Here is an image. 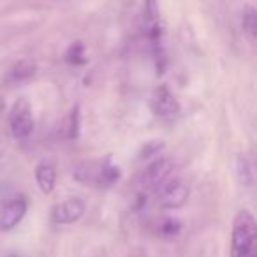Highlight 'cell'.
<instances>
[{"label":"cell","mask_w":257,"mask_h":257,"mask_svg":"<svg viewBox=\"0 0 257 257\" xmlns=\"http://www.w3.org/2000/svg\"><path fill=\"white\" fill-rule=\"evenodd\" d=\"M161 11H159V2L157 0H145L143 6V18H145V25H152V23L161 22L159 20Z\"/></svg>","instance_id":"16"},{"label":"cell","mask_w":257,"mask_h":257,"mask_svg":"<svg viewBox=\"0 0 257 257\" xmlns=\"http://www.w3.org/2000/svg\"><path fill=\"white\" fill-rule=\"evenodd\" d=\"M234 169H236V178H238L239 185H243V187L253 185V173H252V168H250L248 159H246L245 155H236Z\"/></svg>","instance_id":"12"},{"label":"cell","mask_w":257,"mask_h":257,"mask_svg":"<svg viewBox=\"0 0 257 257\" xmlns=\"http://www.w3.org/2000/svg\"><path fill=\"white\" fill-rule=\"evenodd\" d=\"M72 176L81 185L111 187L120 180L121 171L118 166H114L111 162V157H104V159H90V161L79 162L76 166Z\"/></svg>","instance_id":"2"},{"label":"cell","mask_w":257,"mask_h":257,"mask_svg":"<svg viewBox=\"0 0 257 257\" xmlns=\"http://www.w3.org/2000/svg\"><path fill=\"white\" fill-rule=\"evenodd\" d=\"M229 257H257V224L248 210H239L232 220Z\"/></svg>","instance_id":"1"},{"label":"cell","mask_w":257,"mask_h":257,"mask_svg":"<svg viewBox=\"0 0 257 257\" xmlns=\"http://www.w3.org/2000/svg\"><path fill=\"white\" fill-rule=\"evenodd\" d=\"M159 203L166 210H178L189 199V187L180 178H168L157 189Z\"/></svg>","instance_id":"5"},{"label":"cell","mask_w":257,"mask_h":257,"mask_svg":"<svg viewBox=\"0 0 257 257\" xmlns=\"http://www.w3.org/2000/svg\"><path fill=\"white\" fill-rule=\"evenodd\" d=\"M83 215H85V203L81 197H69V199L55 204L51 210V220L58 225L74 224Z\"/></svg>","instance_id":"6"},{"label":"cell","mask_w":257,"mask_h":257,"mask_svg":"<svg viewBox=\"0 0 257 257\" xmlns=\"http://www.w3.org/2000/svg\"><path fill=\"white\" fill-rule=\"evenodd\" d=\"M34 116L32 107L25 99H20L13 106L11 114H9V128L15 140H27L34 133Z\"/></svg>","instance_id":"4"},{"label":"cell","mask_w":257,"mask_h":257,"mask_svg":"<svg viewBox=\"0 0 257 257\" xmlns=\"http://www.w3.org/2000/svg\"><path fill=\"white\" fill-rule=\"evenodd\" d=\"M37 74V64L30 58H23V60L16 62L13 69L9 71V83L13 85H20V83H27Z\"/></svg>","instance_id":"10"},{"label":"cell","mask_w":257,"mask_h":257,"mask_svg":"<svg viewBox=\"0 0 257 257\" xmlns=\"http://www.w3.org/2000/svg\"><path fill=\"white\" fill-rule=\"evenodd\" d=\"M180 231H182V222L175 217L162 218L161 224H159V232H161V236H164V238H173V236H176Z\"/></svg>","instance_id":"15"},{"label":"cell","mask_w":257,"mask_h":257,"mask_svg":"<svg viewBox=\"0 0 257 257\" xmlns=\"http://www.w3.org/2000/svg\"><path fill=\"white\" fill-rule=\"evenodd\" d=\"M79 131H81V111H79V104H76L71 109V114H69V118H67L65 136H67V140H78Z\"/></svg>","instance_id":"14"},{"label":"cell","mask_w":257,"mask_h":257,"mask_svg":"<svg viewBox=\"0 0 257 257\" xmlns=\"http://www.w3.org/2000/svg\"><path fill=\"white\" fill-rule=\"evenodd\" d=\"M164 150V143L162 141H148V143L143 145L140 152V157L141 159H150V157H157L159 152Z\"/></svg>","instance_id":"17"},{"label":"cell","mask_w":257,"mask_h":257,"mask_svg":"<svg viewBox=\"0 0 257 257\" xmlns=\"http://www.w3.org/2000/svg\"><path fill=\"white\" fill-rule=\"evenodd\" d=\"M4 109H6V102H4V99L0 97V116H2V113H4Z\"/></svg>","instance_id":"18"},{"label":"cell","mask_w":257,"mask_h":257,"mask_svg":"<svg viewBox=\"0 0 257 257\" xmlns=\"http://www.w3.org/2000/svg\"><path fill=\"white\" fill-rule=\"evenodd\" d=\"M171 171H173V162L166 157H159L141 175L143 185L147 189H159L171 176Z\"/></svg>","instance_id":"7"},{"label":"cell","mask_w":257,"mask_h":257,"mask_svg":"<svg viewBox=\"0 0 257 257\" xmlns=\"http://www.w3.org/2000/svg\"><path fill=\"white\" fill-rule=\"evenodd\" d=\"M65 62L71 65H85L88 62L86 48L81 41H74V43L69 44L67 51H65Z\"/></svg>","instance_id":"13"},{"label":"cell","mask_w":257,"mask_h":257,"mask_svg":"<svg viewBox=\"0 0 257 257\" xmlns=\"http://www.w3.org/2000/svg\"><path fill=\"white\" fill-rule=\"evenodd\" d=\"M27 210H29V201L23 194H16L2 201L0 203V231H13L23 220Z\"/></svg>","instance_id":"3"},{"label":"cell","mask_w":257,"mask_h":257,"mask_svg":"<svg viewBox=\"0 0 257 257\" xmlns=\"http://www.w3.org/2000/svg\"><path fill=\"white\" fill-rule=\"evenodd\" d=\"M36 182L43 194H51L57 183V169L50 161H41L36 166Z\"/></svg>","instance_id":"9"},{"label":"cell","mask_w":257,"mask_h":257,"mask_svg":"<svg viewBox=\"0 0 257 257\" xmlns=\"http://www.w3.org/2000/svg\"><path fill=\"white\" fill-rule=\"evenodd\" d=\"M152 109L157 116L162 118H169V116H175V114L180 113V102L173 92L168 88L166 85H161L154 93V99H152Z\"/></svg>","instance_id":"8"},{"label":"cell","mask_w":257,"mask_h":257,"mask_svg":"<svg viewBox=\"0 0 257 257\" xmlns=\"http://www.w3.org/2000/svg\"><path fill=\"white\" fill-rule=\"evenodd\" d=\"M241 25H243V32L246 34V37H248L252 43H255L257 41V11L250 4H246L245 8H243Z\"/></svg>","instance_id":"11"},{"label":"cell","mask_w":257,"mask_h":257,"mask_svg":"<svg viewBox=\"0 0 257 257\" xmlns=\"http://www.w3.org/2000/svg\"><path fill=\"white\" fill-rule=\"evenodd\" d=\"M8 257H22V255H18V253H9Z\"/></svg>","instance_id":"19"}]
</instances>
